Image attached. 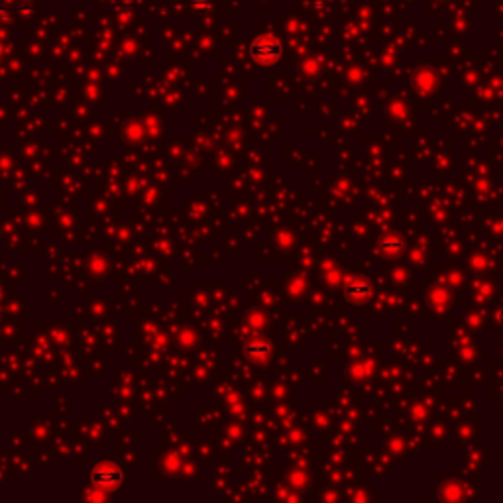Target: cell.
I'll return each mask as SVG.
<instances>
[{
    "instance_id": "obj_5",
    "label": "cell",
    "mask_w": 503,
    "mask_h": 503,
    "mask_svg": "<svg viewBox=\"0 0 503 503\" xmlns=\"http://www.w3.org/2000/svg\"><path fill=\"white\" fill-rule=\"evenodd\" d=\"M502 399H503V389H502Z\"/></svg>"
},
{
    "instance_id": "obj_1",
    "label": "cell",
    "mask_w": 503,
    "mask_h": 503,
    "mask_svg": "<svg viewBox=\"0 0 503 503\" xmlns=\"http://www.w3.org/2000/svg\"><path fill=\"white\" fill-rule=\"evenodd\" d=\"M250 55H252L256 61H260V63L269 65L279 59L281 46H279V42L274 40V37H260V40H256V42L250 46Z\"/></svg>"
},
{
    "instance_id": "obj_4",
    "label": "cell",
    "mask_w": 503,
    "mask_h": 503,
    "mask_svg": "<svg viewBox=\"0 0 503 503\" xmlns=\"http://www.w3.org/2000/svg\"><path fill=\"white\" fill-rule=\"evenodd\" d=\"M212 8V0H195V10L199 12H209Z\"/></svg>"
},
{
    "instance_id": "obj_2",
    "label": "cell",
    "mask_w": 503,
    "mask_h": 503,
    "mask_svg": "<svg viewBox=\"0 0 503 503\" xmlns=\"http://www.w3.org/2000/svg\"><path fill=\"white\" fill-rule=\"evenodd\" d=\"M346 293L352 297V299H368L370 297V293H372V287L366 284V281H356V284H352L350 287L346 289Z\"/></svg>"
},
{
    "instance_id": "obj_3",
    "label": "cell",
    "mask_w": 503,
    "mask_h": 503,
    "mask_svg": "<svg viewBox=\"0 0 503 503\" xmlns=\"http://www.w3.org/2000/svg\"><path fill=\"white\" fill-rule=\"evenodd\" d=\"M380 248H382L384 252H387V254H392V252H399V250H401L403 242L401 240L387 236V238H384L382 242H380Z\"/></svg>"
}]
</instances>
